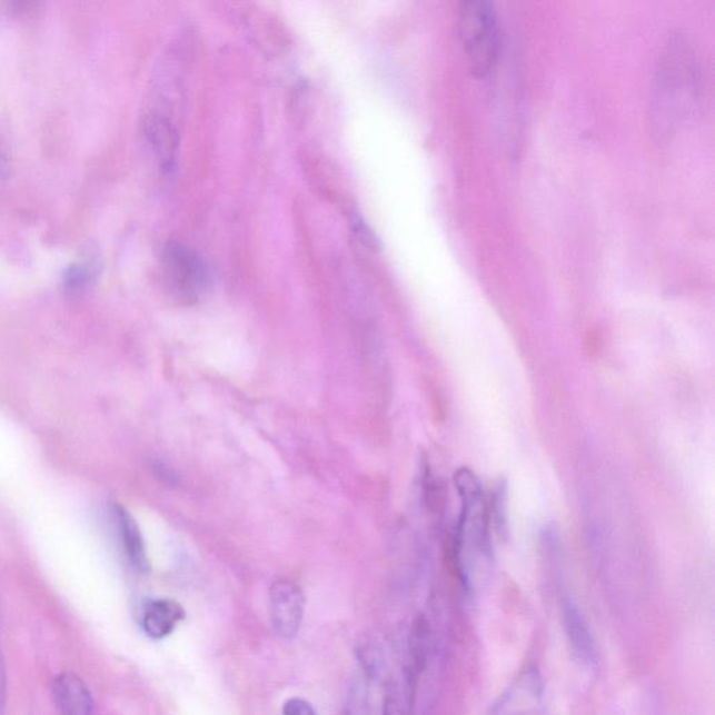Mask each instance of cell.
<instances>
[{
	"mask_svg": "<svg viewBox=\"0 0 715 715\" xmlns=\"http://www.w3.org/2000/svg\"><path fill=\"white\" fill-rule=\"evenodd\" d=\"M183 619L185 610L181 605L172 599H155L146 605L141 625L147 636L160 640L171 635Z\"/></svg>",
	"mask_w": 715,
	"mask_h": 715,
	"instance_id": "cell-11",
	"label": "cell"
},
{
	"mask_svg": "<svg viewBox=\"0 0 715 715\" xmlns=\"http://www.w3.org/2000/svg\"><path fill=\"white\" fill-rule=\"evenodd\" d=\"M564 625L573 657L582 667L593 668L598 659L597 647H595L587 620L584 619L576 605L570 602H566L564 605Z\"/></svg>",
	"mask_w": 715,
	"mask_h": 715,
	"instance_id": "cell-8",
	"label": "cell"
},
{
	"mask_svg": "<svg viewBox=\"0 0 715 715\" xmlns=\"http://www.w3.org/2000/svg\"><path fill=\"white\" fill-rule=\"evenodd\" d=\"M528 715H542V714H539V713L537 712V713H534V714H528Z\"/></svg>",
	"mask_w": 715,
	"mask_h": 715,
	"instance_id": "cell-19",
	"label": "cell"
},
{
	"mask_svg": "<svg viewBox=\"0 0 715 715\" xmlns=\"http://www.w3.org/2000/svg\"><path fill=\"white\" fill-rule=\"evenodd\" d=\"M357 654L365 674L374 681H387V662L378 638L365 636L358 643Z\"/></svg>",
	"mask_w": 715,
	"mask_h": 715,
	"instance_id": "cell-14",
	"label": "cell"
},
{
	"mask_svg": "<svg viewBox=\"0 0 715 715\" xmlns=\"http://www.w3.org/2000/svg\"><path fill=\"white\" fill-rule=\"evenodd\" d=\"M162 265L169 288L183 302L199 301L210 287V271L203 259L182 244L167 245Z\"/></svg>",
	"mask_w": 715,
	"mask_h": 715,
	"instance_id": "cell-4",
	"label": "cell"
},
{
	"mask_svg": "<svg viewBox=\"0 0 715 715\" xmlns=\"http://www.w3.org/2000/svg\"><path fill=\"white\" fill-rule=\"evenodd\" d=\"M100 271V256L89 249L83 258L67 267L63 272V286L69 292H83L92 286Z\"/></svg>",
	"mask_w": 715,
	"mask_h": 715,
	"instance_id": "cell-13",
	"label": "cell"
},
{
	"mask_svg": "<svg viewBox=\"0 0 715 715\" xmlns=\"http://www.w3.org/2000/svg\"><path fill=\"white\" fill-rule=\"evenodd\" d=\"M282 715H318L310 703L304 698L292 697L288 698L282 706Z\"/></svg>",
	"mask_w": 715,
	"mask_h": 715,
	"instance_id": "cell-16",
	"label": "cell"
},
{
	"mask_svg": "<svg viewBox=\"0 0 715 715\" xmlns=\"http://www.w3.org/2000/svg\"><path fill=\"white\" fill-rule=\"evenodd\" d=\"M272 629L284 640H292L301 630L305 614V597L297 583L278 578L269 593Z\"/></svg>",
	"mask_w": 715,
	"mask_h": 715,
	"instance_id": "cell-5",
	"label": "cell"
},
{
	"mask_svg": "<svg viewBox=\"0 0 715 715\" xmlns=\"http://www.w3.org/2000/svg\"><path fill=\"white\" fill-rule=\"evenodd\" d=\"M418 675L404 667L400 676L387 679L381 715H413L415 682Z\"/></svg>",
	"mask_w": 715,
	"mask_h": 715,
	"instance_id": "cell-12",
	"label": "cell"
},
{
	"mask_svg": "<svg viewBox=\"0 0 715 715\" xmlns=\"http://www.w3.org/2000/svg\"><path fill=\"white\" fill-rule=\"evenodd\" d=\"M8 175V163L4 161V158L0 156V178L7 177Z\"/></svg>",
	"mask_w": 715,
	"mask_h": 715,
	"instance_id": "cell-18",
	"label": "cell"
},
{
	"mask_svg": "<svg viewBox=\"0 0 715 715\" xmlns=\"http://www.w3.org/2000/svg\"><path fill=\"white\" fill-rule=\"evenodd\" d=\"M112 512L130 565L140 573L149 572V556H147L143 535H141L138 523L121 505H113Z\"/></svg>",
	"mask_w": 715,
	"mask_h": 715,
	"instance_id": "cell-10",
	"label": "cell"
},
{
	"mask_svg": "<svg viewBox=\"0 0 715 715\" xmlns=\"http://www.w3.org/2000/svg\"><path fill=\"white\" fill-rule=\"evenodd\" d=\"M544 679L537 668H526L502 693L490 715H528L538 712L544 698Z\"/></svg>",
	"mask_w": 715,
	"mask_h": 715,
	"instance_id": "cell-6",
	"label": "cell"
},
{
	"mask_svg": "<svg viewBox=\"0 0 715 715\" xmlns=\"http://www.w3.org/2000/svg\"><path fill=\"white\" fill-rule=\"evenodd\" d=\"M4 702V669L2 663V655H0V714H2Z\"/></svg>",
	"mask_w": 715,
	"mask_h": 715,
	"instance_id": "cell-17",
	"label": "cell"
},
{
	"mask_svg": "<svg viewBox=\"0 0 715 715\" xmlns=\"http://www.w3.org/2000/svg\"><path fill=\"white\" fill-rule=\"evenodd\" d=\"M458 32L474 76L484 78L499 58V26L493 4L484 0L464 2L458 12Z\"/></svg>",
	"mask_w": 715,
	"mask_h": 715,
	"instance_id": "cell-2",
	"label": "cell"
},
{
	"mask_svg": "<svg viewBox=\"0 0 715 715\" xmlns=\"http://www.w3.org/2000/svg\"><path fill=\"white\" fill-rule=\"evenodd\" d=\"M493 507H494L493 509L494 522L496 524V528H498V533L500 534L506 533L507 513H506V489L504 488V485H500L498 490H496Z\"/></svg>",
	"mask_w": 715,
	"mask_h": 715,
	"instance_id": "cell-15",
	"label": "cell"
},
{
	"mask_svg": "<svg viewBox=\"0 0 715 715\" xmlns=\"http://www.w3.org/2000/svg\"><path fill=\"white\" fill-rule=\"evenodd\" d=\"M456 487L461 499L455 539V564L463 587L473 592L493 564L490 515L483 485L471 469L457 471Z\"/></svg>",
	"mask_w": 715,
	"mask_h": 715,
	"instance_id": "cell-1",
	"label": "cell"
},
{
	"mask_svg": "<svg viewBox=\"0 0 715 715\" xmlns=\"http://www.w3.org/2000/svg\"><path fill=\"white\" fill-rule=\"evenodd\" d=\"M658 81V112L673 122L695 100L696 63L684 41H671Z\"/></svg>",
	"mask_w": 715,
	"mask_h": 715,
	"instance_id": "cell-3",
	"label": "cell"
},
{
	"mask_svg": "<svg viewBox=\"0 0 715 715\" xmlns=\"http://www.w3.org/2000/svg\"><path fill=\"white\" fill-rule=\"evenodd\" d=\"M145 136L162 173L171 175L178 166L179 135L171 119L160 113H150L145 119Z\"/></svg>",
	"mask_w": 715,
	"mask_h": 715,
	"instance_id": "cell-7",
	"label": "cell"
},
{
	"mask_svg": "<svg viewBox=\"0 0 715 715\" xmlns=\"http://www.w3.org/2000/svg\"><path fill=\"white\" fill-rule=\"evenodd\" d=\"M53 696L62 715H95V701L89 687L78 675H59L54 679Z\"/></svg>",
	"mask_w": 715,
	"mask_h": 715,
	"instance_id": "cell-9",
	"label": "cell"
}]
</instances>
